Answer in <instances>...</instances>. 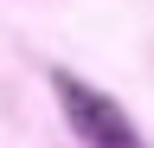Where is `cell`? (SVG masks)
Returning a JSON list of instances; mask_svg holds the SVG:
<instances>
[{"instance_id": "obj_1", "label": "cell", "mask_w": 154, "mask_h": 148, "mask_svg": "<svg viewBox=\"0 0 154 148\" xmlns=\"http://www.w3.org/2000/svg\"><path fill=\"white\" fill-rule=\"evenodd\" d=\"M51 90H58V103H64L71 129H77L90 148H128V109L116 103V97L90 90L84 77H71V71H58V77H51Z\"/></svg>"}]
</instances>
